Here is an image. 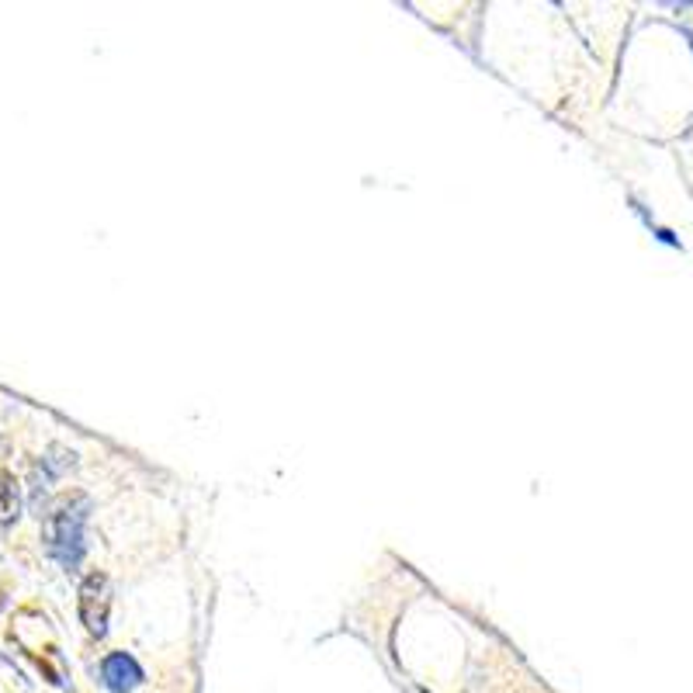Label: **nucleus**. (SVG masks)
Wrapping results in <instances>:
<instances>
[{
    "label": "nucleus",
    "mask_w": 693,
    "mask_h": 693,
    "mask_svg": "<svg viewBox=\"0 0 693 693\" xmlns=\"http://www.w3.org/2000/svg\"><path fill=\"white\" fill-rule=\"evenodd\" d=\"M87 509H90V500L73 492L66 496L59 507L49 509L46 517V548L49 555L59 559L63 565H77L83 555V520H87Z\"/></svg>",
    "instance_id": "1"
},
{
    "label": "nucleus",
    "mask_w": 693,
    "mask_h": 693,
    "mask_svg": "<svg viewBox=\"0 0 693 693\" xmlns=\"http://www.w3.org/2000/svg\"><path fill=\"white\" fill-rule=\"evenodd\" d=\"M107 611H111V583L105 572H90L81 586V620L90 635L101 638L107 631Z\"/></svg>",
    "instance_id": "2"
},
{
    "label": "nucleus",
    "mask_w": 693,
    "mask_h": 693,
    "mask_svg": "<svg viewBox=\"0 0 693 693\" xmlns=\"http://www.w3.org/2000/svg\"><path fill=\"white\" fill-rule=\"evenodd\" d=\"M101 676H105V687L111 693H129L142 683V669L125 652H111L105 663H101Z\"/></svg>",
    "instance_id": "3"
},
{
    "label": "nucleus",
    "mask_w": 693,
    "mask_h": 693,
    "mask_svg": "<svg viewBox=\"0 0 693 693\" xmlns=\"http://www.w3.org/2000/svg\"><path fill=\"white\" fill-rule=\"evenodd\" d=\"M18 513H21V496H18V482L11 472H4L0 468V524H11V520H18Z\"/></svg>",
    "instance_id": "4"
}]
</instances>
